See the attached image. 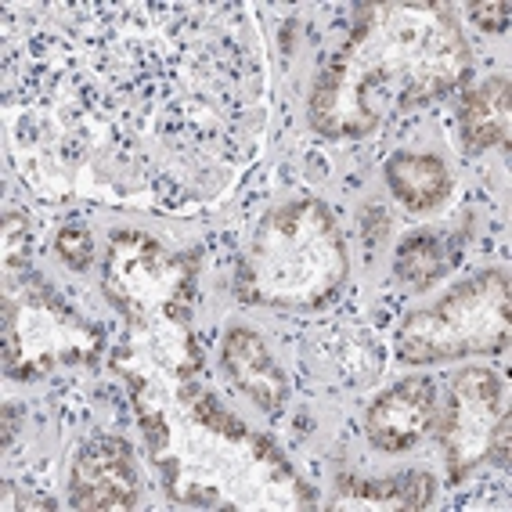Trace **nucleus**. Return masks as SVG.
<instances>
[{"label":"nucleus","mask_w":512,"mask_h":512,"mask_svg":"<svg viewBox=\"0 0 512 512\" xmlns=\"http://www.w3.org/2000/svg\"><path fill=\"white\" fill-rule=\"evenodd\" d=\"M0 246H4V275L26 271V264H29V220H26V213H19V210L4 213Z\"/></svg>","instance_id":"obj_15"},{"label":"nucleus","mask_w":512,"mask_h":512,"mask_svg":"<svg viewBox=\"0 0 512 512\" xmlns=\"http://www.w3.org/2000/svg\"><path fill=\"white\" fill-rule=\"evenodd\" d=\"M0 343L11 379H40L55 368H94L105 332L65 307L44 278L15 271L0 293Z\"/></svg>","instance_id":"obj_4"},{"label":"nucleus","mask_w":512,"mask_h":512,"mask_svg":"<svg viewBox=\"0 0 512 512\" xmlns=\"http://www.w3.org/2000/svg\"><path fill=\"white\" fill-rule=\"evenodd\" d=\"M55 249H58V256H62V264L73 267V271H83V267L94 260V238H91V231L80 228V224H69V228L58 231Z\"/></svg>","instance_id":"obj_16"},{"label":"nucleus","mask_w":512,"mask_h":512,"mask_svg":"<svg viewBox=\"0 0 512 512\" xmlns=\"http://www.w3.org/2000/svg\"><path fill=\"white\" fill-rule=\"evenodd\" d=\"M199 253H170L145 231H116L105 256V296L127 329L184 325L199 289Z\"/></svg>","instance_id":"obj_6"},{"label":"nucleus","mask_w":512,"mask_h":512,"mask_svg":"<svg viewBox=\"0 0 512 512\" xmlns=\"http://www.w3.org/2000/svg\"><path fill=\"white\" fill-rule=\"evenodd\" d=\"M433 494H437V480H433V473H422V469L386 476V480H350V476H343L339 480V498L329 509L332 512L336 509L419 512L433 502Z\"/></svg>","instance_id":"obj_12"},{"label":"nucleus","mask_w":512,"mask_h":512,"mask_svg":"<svg viewBox=\"0 0 512 512\" xmlns=\"http://www.w3.org/2000/svg\"><path fill=\"white\" fill-rule=\"evenodd\" d=\"M469 69L455 4H357L347 44L314 80L311 123L325 138H365L394 112L466 87Z\"/></svg>","instance_id":"obj_2"},{"label":"nucleus","mask_w":512,"mask_h":512,"mask_svg":"<svg viewBox=\"0 0 512 512\" xmlns=\"http://www.w3.org/2000/svg\"><path fill=\"white\" fill-rule=\"evenodd\" d=\"M347 271V246L329 206L289 199L256 224L238 264L235 296L249 307L318 311L343 289Z\"/></svg>","instance_id":"obj_3"},{"label":"nucleus","mask_w":512,"mask_h":512,"mask_svg":"<svg viewBox=\"0 0 512 512\" xmlns=\"http://www.w3.org/2000/svg\"><path fill=\"white\" fill-rule=\"evenodd\" d=\"M512 285L505 271H484L455 285L433 307H422L397 332V357L408 365H437L509 347Z\"/></svg>","instance_id":"obj_5"},{"label":"nucleus","mask_w":512,"mask_h":512,"mask_svg":"<svg viewBox=\"0 0 512 512\" xmlns=\"http://www.w3.org/2000/svg\"><path fill=\"white\" fill-rule=\"evenodd\" d=\"M458 127L469 152L494 145H509L512 138V105H509V76H491L462 94L458 105Z\"/></svg>","instance_id":"obj_11"},{"label":"nucleus","mask_w":512,"mask_h":512,"mask_svg":"<svg viewBox=\"0 0 512 512\" xmlns=\"http://www.w3.org/2000/svg\"><path fill=\"white\" fill-rule=\"evenodd\" d=\"M433 430L440 433L451 484L484 462L509 466L512 404L505 383L491 368H462L451 379V397L444 412H437Z\"/></svg>","instance_id":"obj_7"},{"label":"nucleus","mask_w":512,"mask_h":512,"mask_svg":"<svg viewBox=\"0 0 512 512\" xmlns=\"http://www.w3.org/2000/svg\"><path fill=\"white\" fill-rule=\"evenodd\" d=\"M138 462L123 437H94L83 444L69 476V505L80 512L138 509Z\"/></svg>","instance_id":"obj_8"},{"label":"nucleus","mask_w":512,"mask_h":512,"mask_svg":"<svg viewBox=\"0 0 512 512\" xmlns=\"http://www.w3.org/2000/svg\"><path fill=\"white\" fill-rule=\"evenodd\" d=\"M112 365L134 394L148 458L163 473L170 502L228 512L314 505V494L282 451L199 390L195 379L166 372L123 343L112 350Z\"/></svg>","instance_id":"obj_1"},{"label":"nucleus","mask_w":512,"mask_h":512,"mask_svg":"<svg viewBox=\"0 0 512 512\" xmlns=\"http://www.w3.org/2000/svg\"><path fill=\"white\" fill-rule=\"evenodd\" d=\"M451 267H455V253H451L437 235L419 231V235L401 242L394 271L412 285V289H430L433 282H440V278L448 275Z\"/></svg>","instance_id":"obj_14"},{"label":"nucleus","mask_w":512,"mask_h":512,"mask_svg":"<svg viewBox=\"0 0 512 512\" xmlns=\"http://www.w3.org/2000/svg\"><path fill=\"white\" fill-rule=\"evenodd\" d=\"M15 430H19V408H15V404H4V437H0V444H4V448L11 444Z\"/></svg>","instance_id":"obj_18"},{"label":"nucleus","mask_w":512,"mask_h":512,"mask_svg":"<svg viewBox=\"0 0 512 512\" xmlns=\"http://www.w3.org/2000/svg\"><path fill=\"white\" fill-rule=\"evenodd\" d=\"M386 184L390 192L415 213L437 210L451 192V174L444 159L419 156V152H401L386 163Z\"/></svg>","instance_id":"obj_13"},{"label":"nucleus","mask_w":512,"mask_h":512,"mask_svg":"<svg viewBox=\"0 0 512 512\" xmlns=\"http://www.w3.org/2000/svg\"><path fill=\"white\" fill-rule=\"evenodd\" d=\"M224 372L235 379V386L256 408L278 415L285 408V397H289V379L275 365V357L267 350L264 336L246 325H235L224 336Z\"/></svg>","instance_id":"obj_10"},{"label":"nucleus","mask_w":512,"mask_h":512,"mask_svg":"<svg viewBox=\"0 0 512 512\" xmlns=\"http://www.w3.org/2000/svg\"><path fill=\"white\" fill-rule=\"evenodd\" d=\"M437 386L426 375H412L386 390L368 412V440L372 448L397 455V451L415 448L426 433L437 426Z\"/></svg>","instance_id":"obj_9"},{"label":"nucleus","mask_w":512,"mask_h":512,"mask_svg":"<svg viewBox=\"0 0 512 512\" xmlns=\"http://www.w3.org/2000/svg\"><path fill=\"white\" fill-rule=\"evenodd\" d=\"M469 19L484 33H505L509 29V4L505 0H480V4H469Z\"/></svg>","instance_id":"obj_17"}]
</instances>
